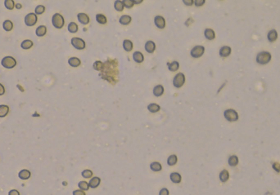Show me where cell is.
I'll return each instance as SVG.
<instances>
[{
	"label": "cell",
	"instance_id": "6da1fadb",
	"mask_svg": "<svg viewBox=\"0 0 280 195\" xmlns=\"http://www.w3.org/2000/svg\"><path fill=\"white\" fill-rule=\"evenodd\" d=\"M52 23H53L55 28H57V29H61L63 27V25H64L65 20H64V18H63V17L61 16V14L56 13V14H54L53 16Z\"/></svg>",
	"mask_w": 280,
	"mask_h": 195
},
{
	"label": "cell",
	"instance_id": "7a4b0ae2",
	"mask_svg": "<svg viewBox=\"0 0 280 195\" xmlns=\"http://www.w3.org/2000/svg\"><path fill=\"white\" fill-rule=\"evenodd\" d=\"M1 64L6 69H12L17 65V61L12 56H5L2 59Z\"/></svg>",
	"mask_w": 280,
	"mask_h": 195
},
{
	"label": "cell",
	"instance_id": "3957f363",
	"mask_svg": "<svg viewBox=\"0 0 280 195\" xmlns=\"http://www.w3.org/2000/svg\"><path fill=\"white\" fill-rule=\"evenodd\" d=\"M270 60H271V55L269 52H263L259 53L256 57L257 62L260 64H262V65L267 64Z\"/></svg>",
	"mask_w": 280,
	"mask_h": 195
},
{
	"label": "cell",
	"instance_id": "277c9868",
	"mask_svg": "<svg viewBox=\"0 0 280 195\" xmlns=\"http://www.w3.org/2000/svg\"><path fill=\"white\" fill-rule=\"evenodd\" d=\"M185 83V76L183 73H177L176 75L174 77L173 79V84L175 87H181Z\"/></svg>",
	"mask_w": 280,
	"mask_h": 195
},
{
	"label": "cell",
	"instance_id": "5b68a950",
	"mask_svg": "<svg viewBox=\"0 0 280 195\" xmlns=\"http://www.w3.org/2000/svg\"><path fill=\"white\" fill-rule=\"evenodd\" d=\"M38 17L35 13H29L25 17V23L27 26H33L37 23Z\"/></svg>",
	"mask_w": 280,
	"mask_h": 195
},
{
	"label": "cell",
	"instance_id": "8992f818",
	"mask_svg": "<svg viewBox=\"0 0 280 195\" xmlns=\"http://www.w3.org/2000/svg\"><path fill=\"white\" fill-rule=\"evenodd\" d=\"M224 115L226 119L229 122H233V121H236L238 119V114L237 112L233 110H225L224 113Z\"/></svg>",
	"mask_w": 280,
	"mask_h": 195
},
{
	"label": "cell",
	"instance_id": "52a82bcc",
	"mask_svg": "<svg viewBox=\"0 0 280 195\" xmlns=\"http://www.w3.org/2000/svg\"><path fill=\"white\" fill-rule=\"evenodd\" d=\"M71 44L75 48L78 49V50H83L85 48V43L83 39L79 38H71Z\"/></svg>",
	"mask_w": 280,
	"mask_h": 195
},
{
	"label": "cell",
	"instance_id": "ba28073f",
	"mask_svg": "<svg viewBox=\"0 0 280 195\" xmlns=\"http://www.w3.org/2000/svg\"><path fill=\"white\" fill-rule=\"evenodd\" d=\"M205 48L202 46H196L191 50V56L194 58H199L204 53Z\"/></svg>",
	"mask_w": 280,
	"mask_h": 195
},
{
	"label": "cell",
	"instance_id": "9c48e42d",
	"mask_svg": "<svg viewBox=\"0 0 280 195\" xmlns=\"http://www.w3.org/2000/svg\"><path fill=\"white\" fill-rule=\"evenodd\" d=\"M154 23L156 24V26L159 29H164L165 26V20L161 16H157L154 18Z\"/></svg>",
	"mask_w": 280,
	"mask_h": 195
},
{
	"label": "cell",
	"instance_id": "30bf717a",
	"mask_svg": "<svg viewBox=\"0 0 280 195\" xmlns=\"http://www.w3.org/2000/svg\"><path fill=\"white\" fill-rule=\"evenodd\" d=\"M77 18L79 23L82 24H87L89 22V17L85 13H79L77 15Z\"/></svg>",
	"mask_w": 280,
	"mask_h": 195
},
{
	"label": "cell",
	"instance_id": "8fae6325",
	"mask_svg": "<svg viewBox=\"0 0 280 195\" xmlns=\"http://www.w3.org/2000/svg\"><path fill=\"white\" fill-rule=\"evenodd\" d=\"M100 183H101V179H100L99 177L94 176L93 177L91 180H89V187H90V188L95 189V188H97V186L100 184Z\"/></svg>",
	"mask_w": 280,
	"mask_h": 195
},
{
	"label": "cell",
	"instance_id": "7c38bea8",
	"mask_svg": "<svg viewBox=\"0 0 280 195\" xmlns=\"http://www.w3.org/2000/svg\"><path fill=\"white\" fill-rule=\"evenodd\" d=\"M31 176V171L26 170V169H23V170H21V171H19L18 173L19 178L21 179V180H24L30 179Z\"/></svg>",
	"mask_w": 280,
	"mask_h": 195
},
{
	"label": "cell",
	"instance_id": "4fadbf2b",
	"mask_svg": "<svg viewBox=\"0 0 280 195\" xmlns=\"http://www.w3.org/2000/svg\"><path fill=\"white\" fill-rule=\"evenodd\" d=\"M156 48V44L152 41H147L145 44V50L148 53H153Z\"/></svg>",
	"mask_w": 280,
	"mask_h": 195
},
{
	"label": "cell",
	"instance_id": "5bb4252c",
	"mask_svg": "<svg viewBox=\"0 0 280 195\" xmlns=\"http://www.w3.org/2000/svg\"><path fill=\"white\" fill-rule=\"evenodd\" d=\"M68 64L72 66V67H78L81 64V61L79 60V58L77 57H71L69 60H68Z\"/></svg>",
	"mask_w": 280,
	"mask_h": 195
},
{
	"label": "cell",
	"instance_id": "9a60e30c",
	"mask_svg": "<svg viewBox=\"0 0 280 195\" xmlns=\"http://www.w3.org/2000/svg\"><path fill=\"white\" fill-rule=\"evenodd\" d=\"M230 53H231V48L227 46L221 48L219 50V55L222 57H226V56L230 55Z\"/></svg>",
	"mask_w": 280,
	"mask_h": 195
},
{
	"label": "cell",
	"instance_id": "2e32d148",
	"mask_svg": "<svg viewBox=\"0 0 280 195\" xmlns=\"http://www.w3.org/2000/svg\"><path fill=\"white\" fill-rule=\"evenodd\" d=\"M47 33V28L45 25H40L36 29L35 34L38 37H43Z\"/></svg>",
	"mask_w": 280,
	"mask_h": 195
},
{
	"label": "cell",
	"instance_id": "e0dca14e",
	"mask_svg": "<svg viewBox=\"0 0 280 195\" xmlns=\"http://www.w3.org/2000/svg\"><path fill=\"white\" fill-rule=\"evenodd\" d=\"M164 93V87L161 85L156 86L153 88V94L155 97H161Z\"/></svg>",
	"mask_w": 280,
	"mask_h": 195
},
{
	"label": "cell",
	"instance_id": "ac0fdd59",
	"mask_svg": "<svg viewBox=\"0 0 280 195\" xmlns=\"http://www.w3.org/2000/svg\"><path fill=\"white\" fill-rule=\"evenodd\" d=\"M171 180L173 183L179 184L181 182V175L177 172H173L171 174Z\"/></svg>",
	"mask_w": 280,
	"mask_h": 195
},
{
	"label": "cell",
	"instance_id": "d6986e66",
	"mask_svg": "<svg viewBox=\"0 0 280 195\" xmlns=\"http://www.w3.org/2000/svg\"><path fill=\"white\" fill-rule=\"evenodd\" d=\"M133 59L137 63H142L143 61V60H144L143 55L140 52H134V54H133Z\"/></svg>",
	"mask_w": 280,
	"mask_h": 195
},
{
	"label": "cell",
	"instance_id": "ffe728a7",
	"mask_svg": "<svg viewBox=\"0 0 280 195\" xmlns=\"http://www.w3.org/2000/svg\"><path fill=\"white\" fill-rule=\"evenodd\" d=\"M9 113V107L5 104H1L0 105V118L5 117Z\"/></svg>",
	"mask_w": 280,
	"mask_h": 195
},
{
	"label": "cell",
	"instance_id": "44dd1931",
	"mask_svg": "<svg viewBox=\"0 0 280 195\" xmlns=\"http://www.w3.org/2000/svg\"><path fill=\"white\" fill-rule=\"evenodd\" d=\"M33 44H34V43H33V42H32L31 40H30V39H26V40H24L22 43H21V48L24 49V50H28V49H30L32 48Z\"/></svg>",
	"mask_w": 280,
	"mask_h": 195
},
{
	"label": "cell",
	"instance_id": "7402d4cb",
	"mask_svg": "<svg viewBox=\"0 0 280 195\" xmlns=\"http://www.w3.org/2000/svg\"><path fill=\"white\" fill-rule=\"evenodd\" d=\"M123 48L126 52H130L133 49V43L130 40L125 39L123 42Z\"/></svg>",
	"mask_w": 280,
	"mask_h": 195
},
{
	"label": "cell",
	"instance_id": "603a6c76",
	"mask_svg": "<svg viewBox=\"0 0 280 195\" xmlns=\"http://www.w3.org/2000/svg\"><path fill=\"white\" fill-rule=\"evenodd\" d=\"M204 34H205V37L207 38L208 40H213L215 37V32L211 29H207L204 32Z\"/></svg>",
	"mask_w": 280,
	"mask_h": 195
},
{
	"label": "cell",
	"instance_id": "cb8c5ba5",
	"mask_svg": "<svg viewBox=\"0 0 280 195\" xmlns=\"http://www.w3.org/2000/svg\"><path fill=\"white\" fill-rule=\"evenodd\" d=\"M119 21H120L121 24L127 25V24H129L131 22V17L129 16H128V15H124V16H122L120 18Z\"/></svg>",
	"mask_w": 280,
	"mask_h": 195
},
{
	"label": "cell",
	"instance_id": "d4e9b609",
	"mask_svg": "<svg viewBox=\"0 0 280 195\" xmlns=\"http://www.w3.org/2000/svg\"><path fill=\"white\" fill-rule=\"evenodd\" d=\"M147 110H149L151 113H157L161 110V107H160V105L157 104L152 103L147 105Z\"/></svg>",
	"mask_w": 280,
	"mask_h": 195
},
{
	"label": "cell",
	"instance_id": "484cf974",
	"mask_svg": "<svg viewBox=\"0 0 280 195\" xmlns=\"http://www.w3.org/2000/svg\"><path fill=\"white\" fill-rule=\"evenodd\" d=\"M229 171L227 170H223L219 173V180L222 181V182H225L229 180Z\"/></svg>",
	"mask_w": 280,
	"mask_h": 195
},
{
	"label": "cell",
	"instance_id": "4316f807",
	"mask_svg": "<svg viewBox=\"0 0 280 195\" xmlns=\"http://www.w3.org/2000/svg\"><path fill=\"white\" fill-rule=\"evenodd\" d=\"M150 168H151L152 171H157H157H161L162 167H161V165L160 164V163H158V162H153L150 165Z\"/></svg>",
	"mask_w": 280,
	"mask_h": 195
},
{
	"label": "cell",
	"instance_id": "83f0119b",
	"mask_svg": "<svg viewBox=\"0 0 280 195\" xmlns=\"http://www.w3.org/2000/svg\"><path fill=\"white\" fill-rule=\"evenodd\" d=\"M167 65H168L169 70H171V71H176L179 68V64L177 61H173L171 63H168Z\"/></svg>",
	"mask_w": 280,
	"mask_h": 195
},
{
	"label": "cell",
	"instance_id": "f1b7e54d",
	"mask_svg": "<svg viewBox=\"0 0 280 195\" xmlns=\"http://www.w3.org/2000/svg\"><path fill=\"white\" fill-rule=\"evenodd\" d=\"M3 30L6 31H11L13 28V24L11 20H6L3 24Z\"/></svg>",
	"mask_w": 280,
	"mask_h": 195
},
{
	"label": "cell",
	"instance_id": "f546056e",
	"mask_svg": "<svg viewBox=\"0 0 280 195\" xmlns=\"http://www.w3.org/2000/svg\"><path fill=\"white\" fill-rule=\"evenodd\" d=\"M177 163V156L175 154H172L167 159V164L169 166H174Z\"/></svg>",
	"mask_w": 280,
	"mask_h": 195
},
{
	"label": "cell",
	"instance_id": "4dcf8cb0",
	"mask_svg": "<svg viewBox=\"0 0 280 195\" xmlns=\"http://www.w3.org/2000/svg\"><path fill=\"white\" fill-rule=\"evenodd\" d=\"M96 20H97L99 24H106L107 21V18H106V17H105L104 15H103V14H97V16H96Z\"/></svg>",
	"mask_w": 280,
	"mask_h": 195
},
{
	"label": "cell",
	"instance_id": "1f68e13d",
	"mask_svg": "<svg viewBox=\"0 0 280 195\" xmlns=\"http://www.w3.org/2000/svg\"><path fill=\"white\" fill-rule=\"evenodd\" d=\"M114 7H115V9H116L117 12H122L123 9H124V4H123V2L122 1H120V0H116L114 3Z\"/></svg>",
	"mask_w": 280,
	"mask_h": 195
},
{
	"label": "cell",
	"instance_id": "d6a6232c",
	"mask_svg": "<svg viewBox=\"0 0 280 195\" xmlns=\"http://www.w3.org/2000/svg\"><path fill=\"white\" fill-rule=\"evenodd\" d=\"M68 30L70 31L71 33L75 34L78 31V25L75 24V22H71L70 24H68Z\"/></svg>",
	"mask_w": 280,
	"mask_h": 195
},
{
	"label": "cell",
	"instance_id": "836d02e7",
	"mask_svg": "<svg viewBox=\"0 0 280 195\" xmlns=\"http://www.w3.org/2000/svg\"><path fill=\"white\" fill-rule=\"evenodd\" d=\"M238 163V159L237 156L235 155H232L231 157H229V164L230 165L231 167H235L237 166Z\"/></svg>",
	"mask_w": 280,
	"mask_h": 195
},
{
	"label": "cell",
	"instance_id": "e575fe53",
	"mask_svg": "<svg viewBox=\"0 0 280 195\" xmlns=\"http://www.w3.org/2000/svg\"><path fill=\"white\" fill-rule=\"evenodd\" d=\"M277 37H278V34H277L276 30L269 31V33L268 34V39L270 42L275 41L277 39Z\"/></svg>",
	"mask_w": 280,
	"mask_h": 195
},
{
	"label": "cell",
	"instance_id": "d590c367",
	"mask_svg": "<svg viewBox=\"0 0 280 195\" xmlns=\"http://www.w3.org/2000/svg\"><path fill=\"white\" fill-rule=\"evenodd\" d=\"M78 186H79V189H81V190H83V191H86V190H88V189H89V183L86 182V181H84V180L79 181V184H78Z\"/></svg>",
	"mask_w": 280,
	"mask_h": 195
},
{
	"label": "cell",
	"instance_id": "8d00e7d4",
	"mask_svg": "<svg viewBox=\"0 0 280 195\" xmlns=\"http://www.w3.org/2000/svg\"><path fill=\"white\" fill-rule=\"evenodd\" d=\"M4 6L8 10H12L15 7V3L13 0H5L4 1Z\"/></svg>",
	"mask_w": 280,
	"mask_h": 195
},
{
	"label": "cell",
	"instance_id": "74e56055",
	"mask_svg": "<svg viewBox=\"0 0 280 195\" xmlns=\"http://www.w3.org/2000/svg\"><path fill=\"white\" fill-rule=\"evenodd\" d=\"M45 11V7L43 5H38V6L35 7V14H38V15H41L43 14V12Z\"/></svg>",
	"mask_w": 280,
	"mask_h": 195
},
{
	"label": "cell",
	"instance_id": "f35d334b",
	"mask_svg": "<svg viewBox=\"0 0 280 195\" xmlns=\"http://www.w3.org/2000/svg\"><path fill=\"white\" fill-rule=\"evenodd\" d=\"M81 175H82V176L84 177V178H85V179L91 178L92 176H93V171H90V170H88V169L87 170H84V171H82Z\"/></svg>",
	"mask_w": 280,
	"mask_h": 195
},
{
	"label": "cell",
	"instance_id": "ab89813d",
	"mask_svg": "<svg viewBox=\"0 0 280 195\" xmlns=\"http://www.w3.org/2000/svg\"><path fill=\"white\" fill-rule=\"evenodd\" d=\"M122 2H123L124 7H125L126 8H131L134 5L133 0H124Z\"/></svg>",
	"mask_w": 280,
	"mask_h": 195
},
{
	"label": "cell",
	"instance_id": "60d3db41",
	"mask_svg": "<svg viewBox=\"0 0 280 195\" xmlns=\"http://www.w3.org/2000/svg\"><path fill=\"white\" fill-rule=\"evenodd\" d=\"M93 66L94 68V69H96V70H101L103 69V63L101 62V61H97L96 62H94Z\"/></svg>",
	"mask_w": 280,
	"mask_h": 195
},
{
	"label": "cell",
	"instance_id": "b9f144b4",
	"mask_svg": "<svg viewBox=\"0 0 280 195\" xmlns=\"http://www.w3.org/2000/svg\"><path fill=\"white\" fill-rule=\"evenodd\" d=\"M159 195H169V190L166 188H163L160 190L159 192Z\"/></svg>",
	"mask_w": 280,
	"mask_h": 195
},
{
	"label": "cell",
	"instance_id": "7bdbcfd3",
	"mask_svg": "<svg viewBox=\"0 0 280 195\" xmlns=\"http://www.w3.org/2000/svg\"><path fill=\"white\" fill-rule=\"evenodd\" d=\"M73 195H85V193L81 189H77L73 191Z\"/></svg>",
	"mask_w": 280,
	"mask_h": 195
},
{
	"label": "cell",
	"instance_id": "ee69618b",
	"mask_svg": "<svg viewBox=\"0 0 280 195\" xmlns=\"http://www.w3.org/2000/svg\"><path fill=\"white\" fill-rule=\"evenodd\" d=\"M273 168H274L275 171L277 172H279L280 171V163H274L273 164Z\"/></svg>",
	"mask_w": 280,
	"mask_h": 195
},
{
	"label": "cell",
	"instance_id": "f6af8a7d",
	"mask_svg": "<svg viewBox=\"0 0 280 195\" xmlns=\"http://www.w3.org/2000/svg\"><path fill=\"white\" fill-rule=\"evenodd\" d=\"M194 3L197 7L201 6V5H203L205 3V0H196V1H194Z\"/></svg>",
	"mask_w": 280,
	"mask_h": 195
},
{
	"label": "cell",
	"instance_id": "bcb514c9",
	"mask_svg": "<svg viewBox=\"0 0 280 195\" xmlns=\"http://www.w3.org/2000/svg\"><path fill=\"white\" fill-rule=\"evenodd\" d=\"M8 195H20V193H19L18 190H17V189H12V190L9 191Z\"/></svg>",
	"mask_w": 280,
	"mask_h": 195
},
{
	"label": "cell",
	"instance_id": "7dc6e473",
	"mask_svg": "<svg viewBox=\"0 0 280 195\" xmlns=\"http://www.w3.org/2000/svg\"><path fill=\"white\" fill-rule=\"evenodd\" d=\"M5 94V88L2 83H0V96H3Z\"/></svg>",
	"mask_w": 280,
	"mask_h": 195
},
{
	"label": "cell",
	"instance_id": "c3c4849f",
	"mask_svg": "<svg viewBox=\"0 0 280 195\" xmlns=\"http://www.w3.org/2000/svg\"><path fill=\"white\" fill-rule=\"evenodd\" d=\"M183 2L184 4H186V5H188V6L193 5V3H194V1H193V0H183Z\"/></svg>",
	"mask_w": 280,
	"mask_h": 195
},
{
	"label": "cell",
	"instance_id": "681fc988",
	"mask_svg": "<svg viewBox=\"0 0 280 195\" xmlns=\"http://www.w3.org/2000/svg\"><path fill=\"white\" fill-rule=\"evenodd\" d=\"M134 1V4H139V3H142L143 2V0H139V1H136V0H133Z\"/></svg>",
	"mask_w": 280,
	"mask_h": 195
},
{
	"label": "cell",
	"instance_id": "f907efd6",
	"mask_svg": "<svg viewBox=\"0 0 280 195\" xmlns=\"http://www.w3.org/2000/svg\"><path fill=\"white\" fill-rule=\"evenodd\" d=\"M21 4H17V8H21Z\"/></svg>",
	"mask_w": 280,
	"mask_h": 195
}]
</instances>
